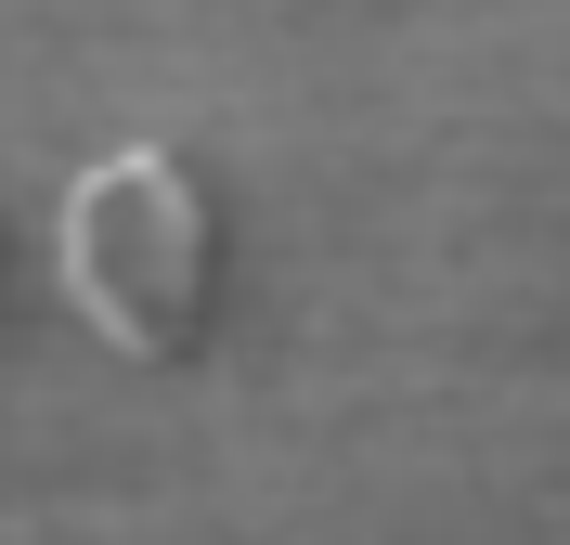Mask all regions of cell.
<instances>
[{"label": "cell", "mask_w": 570, "mask_h": 545, "mask_svg": "<svg viewBox=\"0 0 570 545\" xmlns=\"http://www.w3.org/2000/svg\"><path fill=\"white\" fill-rule=\"evenodd\" d=\"M52 286L117 363H181L220 299V195L181 144H105L52 208Z\"/></svg>", "instance_id": "6da1fadb"}]
</instances>
